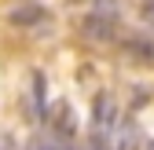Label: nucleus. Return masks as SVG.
<instances>
[{"mask_svg":"<svg viewBox=\"0 0 154 150\" xmlns=\"http://www.w3.org/2000/svg\"><path fill=\"white\" fill-rule=\"evenodd\" d=\"M103 124H114V99L110 95H99V99H95V132H99Z\"/></svg>","mask_w":154,"mask_h":150,"instance_id":"nucleus-1","label":"nucleus"},{"mask_svg":"<svg viewBox=\"0 0 154 150\" xmlns=\"http://www.w3.org/2000/svg\"><path fill=\"white\" fill-rule=\"evenodd\" d=\"M41 18H44V11H41V8H33V4H29V8H15V11H11V22H18V26L41 22Z\"/></svg>","mask_w":154,"mask_h":150,"instance_id":"nucleus-2","label":"nucleus"},{"mask_svg":"<svg viewBox=\"0 0 154 150\" xmlns=\"http://www.w3.org/2000/svg\"><path fill=\"white\" fill-rule=\"evenodd\" d=\"M136 146H140V128H136V124L128 121V124L121 128V139H118V150H136Z\"/></svg>","mask_w":154,"mask_h":150,"instance_id":"nucleus-3","label":"nucleus"},{"mask_svg":"<svg viewBox=\"0 0 154 150\" xmlns=\"http://www.w3.org/2000/svg\"><path fill=\"white\" fill-rule=\"evenodd\" d=\"M37 150H63L59 143H37Z\"/></svg>","mask_w":154,"mask_h":150,"instance_id":"nucleus-4","label":"nucleus"}]
</instances>
